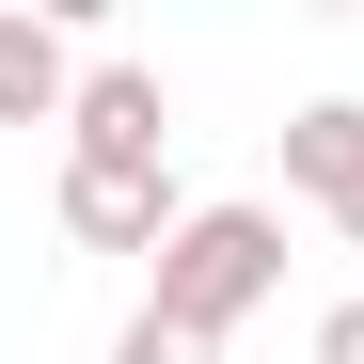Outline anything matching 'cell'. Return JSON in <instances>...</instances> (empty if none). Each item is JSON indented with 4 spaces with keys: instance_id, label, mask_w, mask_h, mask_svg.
I'll return each instance as SVG.
<instances>
[{
    "instance_id": "8",
    "label": "cell",
    "mask_w": 364,
    "mask_h": 364,
    "mask_svg": "<svg viewBox=\"0 0 364 364\" xmlns=\"http://www.w3.org/2000/svg\"><path fill=\"white\" fill-rule=\"evenodd\" d=\"M333 237H348V254H364V191H348V206H333Z\"/></svg>"
},
{
    "instance_id": "4",
    "label": "cell",
    "mask_w": 364,
    "mask_h": 364,
    "mask_svg": "<svg viewBox=\"0 0 364 364\" xmlns=\"http://www.w3.org/2000/svg\"><path fill=\"white\" fill-rule=\"evenodd\" d=\"M64 95H80V48L32 0H0V127H64Z\"/></svg>"
},
{
    "instance_id": "1",
    "label": "cell",
    "mask_w": 364,
    "mask_h": 364,
    "mask_svg": "<svg viewBox=\"0 0 364 364\" xmlns=\"http://www.w3.org/2000/svg\"><path fill=\"white\" fill-rule=\"evenodd\" d=\"M285 301V206H191L159 237V269H143V317H174V333H237V317H269Z\"/></svg>"
},
{
    "instance_id": "7",
    "label": "cell",
    "mask_w": 364,
    "mask_h": 364,
    "mask_svg": "<svg viewBox=\"0 0 364 364\" xmlns=\"http://www.w3.org/2000/svg\"><path fill=\"white\" fill-rule=\"evenodd\" d=\"M317 364H364V285H348L333 317H317Z\"/></svg>"
},
{
    "instance_id": "2",
    "label": "cell",
    "mask_w": 364,
    "mask_h": 364,
    "mask_svg": "<svg viewBox=\"0 0 364 364\" xmlns=\"http://www.w3.org/2000/svg\"><path fill=\"white\" fill-rule=\"evenodd\" d=\"M174 222H191L174 159H64V237H80V254H143V269H159Z\"/></svg>"
},
{
    "instance_id": "6",
    "label": "cell",
    "mask_w": 364,
    "mask_h": 364,
    "mask_svg": "<svg viewBox=\"0 0 364 364\" xmlns=\"http://www.w3.org/2000/svg\"><path fill=\"white\" fill-rule=\"evenodd\" d=\"M111 364H222L206 333H174V317H127V333H111Z\"/></svg>"
},
{
    "instance_id": "3",
    "label": "cell",
    "mask_w": 364,
    "mask_h": 364,
    "mask_svg": "<svg viewBox=\"0 0 364 364\" xmlns=\"http://www.w3.org/2000/svg\"><path fill=\"white\" fill-rule=\"evenodd\" d=\"M64 159H174V95H159V64L95 48L80 95H64Z\"/></svg>"
},
{
    "instance_id": "5",
    "label": "cell",
    "mask_w": 364,
    "mask_h": 364,
    "mask_svg": "<svg viewBox=\"0 0 364 364\" xmlns=\"http://www.w3.org/2000/svg\"><path fill=\"white\" fill-rule=\"evenodd\" d=\"M285 191L301 206H348L364 191V95H301L285 111Z\"/></svg>"
}]
</instances>
